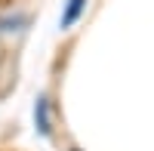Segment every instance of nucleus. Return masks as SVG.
<instances>
[{"mask_svg": "<svg viewBox=\"0 0 154 151\" xmlns=\"http://www.w3.org/2000/svg\"><path fill=\"white\" fill-rule=\"evenodd\" d=\"M34 120H37V130H40L43 136H49V102H46V96L37 99V108H34Z\"/></svg>", "mask_w": 154, "mask_h": 151, "instance_id": "obj_1", "label": "nucleus"}, {"mask_svg": "<svg viewBox=\"0 0 154 151\" xmlns=\"http://www.w3.org/2000/svg\"><path fill=\"white\" fill-rule=\"evenodd\" d=\"M83 6H86V0H68V6H65V12H62V28H71V25L80 19V12H83Z\"/></svg>", "mask_w": 154, "mask_h": 151, "instance_id": "obj_2", "label": "nucleus"}, {"mask_svg": "<svg viewBox=\"0 0 154 151\" xmlns=\"http://www.w3.org/2000/svg\"><path fill=\"white\" fill-rule=\"evenodd\" d=\"M71 151H77V148H71Z\"/></svg>", "mask_w": 154, "mask_h": 151, "instance_id": "obj_3", "label": "nucleus"}]
</instances>
